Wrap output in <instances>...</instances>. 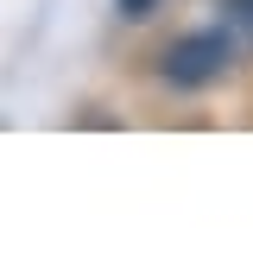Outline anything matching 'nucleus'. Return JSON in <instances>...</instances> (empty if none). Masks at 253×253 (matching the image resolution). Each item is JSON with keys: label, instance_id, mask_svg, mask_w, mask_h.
Instances as JSON below:
<instances>
[{"label": "nucleus", "instance_id": "f257e3e1", "mask_svg": "<svg viewBox=\"0 0 253 253\" xmlns=\"http://www.w3.org/2000/svg\"><path fill=\"white\" fill-rule=\"evenodd\" d=\"M234 57H241L234 32H184V38H171V44H165L158 76H165V89L196 95V89H215L221 76L234 70Z\"/></svg>", "mask_w": 253, "mask_h": 253}, {"label": "nucleus", "instance_id": "7ed1b4c3", "mask_svg": "<svg viewBox=\"0 0 253 253\" xmlns=\"http://www.w3.org/2000/svg\"><path fill=\"white\" fill-rule=\"evenodd\" d=\"M114 6H121V19H133V26H139V19H152V13H158V0H114Z\"/></svg>", "mask_w": 253, "mask_h": 253}, {"label": "nucleus", "instance_id": "f03ea898", "mask_svg": "<svg viewBox=\"0 0 253 253\" xmlns=\"http://www.w3.org/2000/svg\"><path fill=\"white\" fill-rule=\"evenodd\" d=\"M221 19H228V32L253 51V0H221Z\"/></svg>", "mask_w": 253, "mask_h": 253}]
</instances>
